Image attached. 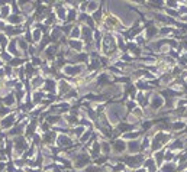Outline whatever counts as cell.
Masks as SVG:
<instances>
[{
    "mask_svg": "<svg viewBox=\"0 0 187 172\" xmlns=\"http://www.w3.org/2000/svg\"><path fill=\"white\" fill-rule=\"evenodd\" d=\"M129 149H131V151H136V149H138V145H136V142H133V143H131V145H129Z\"/></svg>",
    "mask_w": 187,
    "mask_h": 172,
    "instance_id": "7",
    "label": "cell"
},
{
    "mask_svg": "<svg viewBox=\"0 0 187 172\" xmlns=\"http://www.w3.org/2000/svg\"><path fill=\"white\" fill-rule=\"evenodd\" d=\"M78 71H80V67H76V68H71V67H70V68H67L66 70V72L68 74V75H74V74L78 72Z\"/></svg>",
    "mask_w": 187,
    "mask_h": 172,
    "instance_id": "2",
    "label": "cell"
},
{
    "mask_svg": "<svg viewBox=\"0 0 187 172\" xmlns=\"http://www.w3.org/2000/svg\"><path fill=\"white\" fill-rule=\"evenodd\" d=\"M123 142H116V145H115V148H116V151H123V145H122Z\"/></svg>",
    "mask_w": 187,
    "mask_h": 172,
    "instance_id": "5",
    "label": "cell"
},
{
    "mask_svg": "<svg viewBox=\"0 0 187 172\" xmlns=\"http://www.w3.org/2000/svg\"><path fill=\"white\" fill-rule=\"evenodd\" d=\"M138 172H145V171H138Z\"/></svg>",
    "mask_w": 187,
    "mask_h": 172,
    "instance_id": "11",
    "label": "cell"
},
{
    "mask_svg": "<svg viewBox=\"0 0 187 172\" xmlns=\"http://www.w3.org/2000/svg\"><path fill=\"white\" fill-rule=\"evenodd\" d=\"M13 101H15V100H13V97H12V96H7V98L4 100V103H6V104H12Z\"/></svg>",
    "mask_w": 187,
    "mask_h": 172,
    "instance_id": "6",
    "label": "cell"
},
{
    "mask_svg": "<svg viewBox=\"0 0 187 172\" xmlns=\"http://www.w3.org/2000/svg\"><path fill=\"white\" fill-rule=\"evenodd\" d=\"M46 90H49V91H54L55 90L54 83H52V81H48V83H46Z\"/></svg>",
    "mask_w": 187,
    "mask_h": 172,
    "instance_id": "4",
    "label": "cell"
},
{
    "mask_svg": "<svg viewBox=\"0 0 187 172\" xmlns=\"http://www.w3.org/2000/svg\"><path fill=\"white\" fill-rule=\"evenodd\" d=\"M0 43H1V45H4V43H6V38H4V36H1V35H0Z\"/></svg>",
    "mask_w": 187,
    "mask_h": 172,
    "instance_id": "9",
    "label": "cell"
},
{
    "mask_svg": "<svg viewBox=\"0 0 187 172\" xmlns=\"http://www.w3.org/2000/svg\"><path fill=\"white\" fill-rule=\"evenodd\" d=\"M123 169V165H116L115 166V171H122Z\"/></svg>",
    "mask_w": 187,
    "mask_h": 172,
    "instance_id": "8",
    "label": "cell"
},
{
    "mask_svg": "<svg viewBox=\"0 0 187 172\" xmlns=\"http://www.w3.org/2000/svg\"><path fill=\"white\" fill-rule=\"evenodd\" d=\"M3 168H4V165H3V163H0V169H3Z\"/></svg>",
    "mask_w": 187,
    "mask_h": 172,
    "instance_id": "10",
    "label": "cell"
},
{
    "mask_svg": "<svg viewBox=\"0 0 187 172\" xmlns=\"http://www.w3.org/2000/svg\"><path fill=\"white\" fill-rule=\"evenodd\" d=\"M71 143V140L66 138V136H61L60 139H58V145H63V146H67V145H70Z\"/></svg>",
    "mask_w": 187,
    "mask_h": 172,
    "instance_id": "1",
    "label": "cell"
},
{
    "mask_svg": "<svg viewBox=\"0 0 187 172\" xmlns=\"http://www.w3.org/2000/svg\"><path fill=\"white\" fill-rule=\"evenodd\" d=\"M12 123H13V117L10 116V117H7L3 123H1V126H3V127H7V126H10Z\"/></svg>",
    "mask_w": 187,
    "mask_h": 172,
    "instance_id": "3",
    "label": "cell"
}]
</instances>
